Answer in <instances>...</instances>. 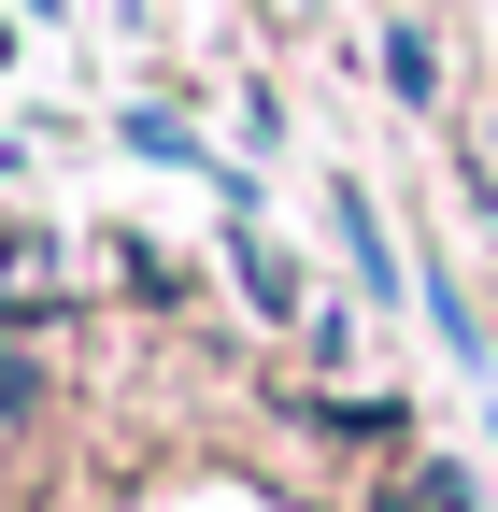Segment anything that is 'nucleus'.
<instances>
[{"label":"nucleus","instance_id":"nucleus-1","mask_svg":"<svg viewBox=\"0 0 498 512\" xmlns=\"http://www.w3.org/2000/svg\"><path fill=\"white\" fill-rule=\"evenodd\" d=\"M385 512H470V498H456V470H442V456H413V484H385Z\"/></svg>","mask_w":498,"mask_h":512}]
</instances>
